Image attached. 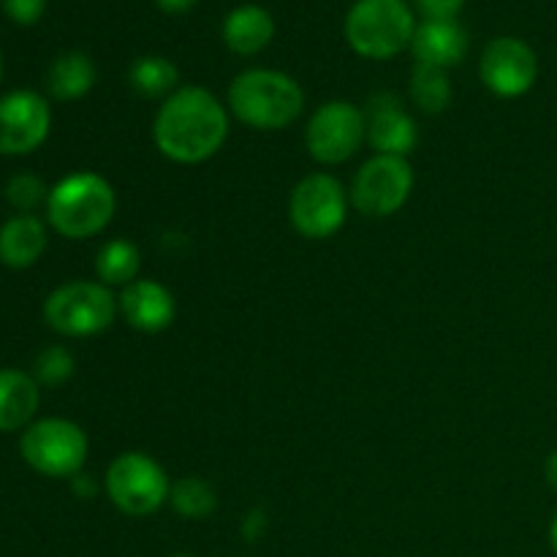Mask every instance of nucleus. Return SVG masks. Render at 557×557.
I'll return each instance as SVG.
<instances>
[{"label":"nucleus","mask_w":557,"mask_h":557,"mask_svg":"<svg viewBox=\"0 0 557 557\" xmlns=\"http://www.w3.org/2000/svg\"><path fill=\"white\" fill-rule=\"evenodd\" d=\"M228 136V109L207 87H177L161 103L152 123V141L163 158L183 166L205 163Z\"/></svg>","instance_id":"f257e3e1"},{"label":"nucleus","mask_w":557,"mask_h":557,"mask_svg":"<svg viewBox=\"0 0 557 557\" xmlns=\"http://www.w3.org/2000/svg\"><path fill=\"white\" fill-rule=\"evenodd\" d=\"M305 92L294 76L272 69L243 71L228 85V112L256 131H281L299 120Z\"/></svg>","instance_id":"f03ea898"},{"label":"nucleus","mask_w":557,"mask_h":557,"mask_svg":"<svg viewBox=\"0 0 557 557\" xmlns=\"http://www.w3.org/2000/svg\"><path fill=\"white\" fill-rule=\"evenodd\" d=\"M117 194L112 183L96 172H74L60 180L47 199V218L58 234L69 239L96 237L112 223Z\"/></svg>","instance_id":"7ed1b4c3"},{"label":"nucleus","mask_w":557,"mask_h":557,"mask_svg":"<svg viewBox=\"0 0 557 557\" xmlns=\"http://www.w3.org/2000/svg\"><path fill=\"white\" fill-rule=\"evenodd\" d=\"M343 30L359 58L389 60L411 47L417 20L406 0H357Z\"/></svg>","instance_id":"20e7f679"},{"label":"nucleus","mask_w":557,"mask_h":557,"mask_svg":"<svg viewBox=\"0 0 557 557\" xmlns=\"http://www.w3.org/2000/svg\"><path fill=\"white\" fill-rule=\"evenodd\" d=\"M117 297L101 281H71L44 302V321L63 337H92L117 319Z\"/></svg>","instance_id":"39448f33"},{"label":"nucleus","mask_w":557,"mask_h":557,"mask_svg":"<svg viewBox=\"0 0 557 557\" xmlns=\"http://www.w3.org/2000/svg\"><path fill=\"white\" fill-rule=\"evenodd\" d=\"M87 435L69 419H41L20 438L22 460L49 479H74L87 462Z\"/></svg>","instance_id":"423d86ee"},{"label":"nucleus","mask_w":557,"mask_h":557,"mask_svg":"<svg viewBox=\"0 0 557 557\" xmlns=\"http://www.w3.org/2000/svg\"><path fill=\"white\" fill-rule=\"evenodd\" d=\"M109 500L128 517H150L172 493L166 471L145 451H125L114 457L103 479Z\"/></svg>","instance_id":"0eeeda50"},{"label":"nucleus","mask_w":557,"mask_h":557,"mask_svg":"<svg viewBox=\"0 0 557 557\" xmlns=\"http://www.w3.org/2000/svg\"><path fill=\"white\" fill-rule=\"evenodd\" d=\"M288 218L299 237L330 239L343 228L348 218V196L337 177L326 172L299 180L288 199Z\"/></svg>","instance_id":"6e6552de"},{"label":"nucleus","mask_w":557,"mask_h":557,"mask_svg":"<svg viewBox=\"0 0 557 557\" xmlns=\"http://www.w3.org/2000/svg\"><path fill=\"white\" fill-rule=\"evenodd\" d=\"M368 141L364 109L351 101H326L305 125V147L324 166H337L357 156Z\"/></svg>","instance_id":"1a4fd4ad"},{"label":"nucleus","mask_w":557,"mask_h":557,"mask_svg":"<svg viewBox=\"0 0 557 557\" xmlns=\"http://www.w3.org/2000/svg\"><path fill=\"white\" fill-rule=\"evenodd\" d=\"M413 190V169L408 158L379 156L359 166L354 174L348 199L357 212L368 218H389L408 205Z\"/></svg>","instance_id":"9d476101"},{"label":"nucleus","mask_w":557,"mask_h":557,"mask_svg":"<svg viewBox=\"0 0 557 557\" xmlns=\"http://www.w3.org/2000/svg\"><path fill=\"white\" fill-rule=\"evenodd\" d=\"M484 87L498 98H520L533 90L539 79V58L522 38L500 36L484 47L479 63Z\"/></svg>","instance_id":"9b49d317"},{"label":"nucleus","mask_w":557,"mask_h":557,"mask_svg":"<svg viewBox=\"0 0 557 557\" xmlns=\"http://www.w3.org/2000/svg\"><path fill=\"white\" fill-rule=\"evenodd\" d=\"M52 112L47 98L16 90L0 98V156H27L47 141Z\"/></svg>","instance_id":"f8f14e48"},{"label":"nucleus","mask_w":557,"mask_h":557,"mask_svg":"<svg viewBox=\"0 0 557 557\" xmlns=\"http://www.w3.org/2000/svg\"><path fill=\"white\" fill-rule=\"evenodd\" d=\"M368 120V145L379 156L408 158L419 141L417 120L408 114L406 103L395 92H375L364 103Z\"/></svg>","instance_id":"ddd939ff"},{"label":"nucleus","mask_w":557,"mask_h":557,"mask_svg":"<svg viewBox=\"0 0 557 557\" xmlns=\"http://www.w3.org/2000/svg\"><path fill=\"white\" fill-rule=\"evenodd\" d=\"M117 313L123 315L131 330L158 335V332L172 326L174 315H177V302H174V294L163 283L139 277V281L120 288Z\"/></svg>","instance_id":"4468645a"},{"label":"nucleus","mask_w":557,"mask_h":557,"mask_svg":"<svg viewBox=\"0 0 557 557\" xmlns=\"http://www.w3.org/2000/svg\"><path fill=\"white\" fill-rule=\"evenodd\" d=\"M411 52L417 63L435 65V69L449 71L451 65H460L468 54V33L457 20L449 22H422L413 33Z\"/></svg>","instance_id":"2eb2a0df"},{"label":"nucleus","mask_w":557,"mask_h":557,"mask_svg":"<svg viewBox=\"0 0 557 557\" xmlns=\"http://www.w3.org/2000/svg\"><path fill=\"white\" fill-rule=\"evenodd\" d=\"M272 38H275V20L270 11L256 3L237 5L223 20V41L239 58H253L264 52Z\"/></svg>","instance_id":"dca6fc26"},{"label":"nucleus","mask_w":557,"mask_h":557,"mask_svg":"<svg viewBox=\"0 0 557 557\" xmlns=\"http://www.w3.org/2000/svg\"><path fill=\"white\" fill-rule=\"evenodd\" d=\"M38 400H41V392L33 375L11 368L0 370V433L30 428Z\"/></svg>","instance_id":"f3484780"},{"label":"nucleus","mask_w":557,"mask_h":557,"mask_svg":"<svg viewBox=\"0 0 557 557\" xmlns=\"http://www.w3.org/2000/svg\"><path fill=\"white\" fill-rule=\"evenodd\" d=\"M47 250V226L36 215H16L0 226V261L11 270H27Z\"/></svg>","instance_id":"a211bd4d"},{"label":"nucleus","mask_w":557,"mask_h":557,"mask_svg":"<svg viewBox=\"0 0 557 557\" xmlns=\"http://www.w3.org/2000/svg\"><path fill=\"white\" fill-rule=\"evenodd\" d=\"M96 85V63L85 52H65L49 65L47 87L58 101H76Z\"/></svg>","instance_id":"6ab92c4d"},{"label":"nucleus","mask_w":557,"mask_h":557,"mask_svg":"<svg viewBox=\"0 0 557 557\" xmlns=\"http://www.w3.org/2000/svg\"><path fill=\"white\" fill-rule=\"evenodd\" d=\"M141 253L131 239H112L98 250L96 275L103 286L125 288L128 283L139 281Z\"/></svg>","instance_id":"aec40b11"},{"label":"nucleus","mask_w":557,"mask_h":557,"mask_svg":"<svg viewBox=\"0 0 557 557\" xmlns=\"http://www.w3.org/2000/svg\"><path fill=\"white\" fill-rule=\"evenodd\" d=\"M177 65L161 54H145V58L134 60V65L128 69L131 87L145 98H163L166 101L177 90Z\"/></svg>","instance_id":"412c9836"},{"label":"nucleus","mask_w":557,"mask_h":557,"mask_svg":"<svg viewBox=\"0 0 557 557\" xmlns=\"http://www.w3.org/2000/svg\"><path fill=\"white\" fill-rule=\"evenodd\" d=\"M408 90H411L413 103H417V107L428 114L446 112L451 103L449 74H446L444 69H435V65L417 63Z\"/></svg>","instance_id":"4be33fe9"},{"label":"nucleus","mask_w":557,"mask_h":557,"mask_svg":"<svg viewBox=\"0 0 557 557\" xmlns=\"http://www.w3.org/2000/svg\"><path fill=\"white\" fill-rule=\"evenodd\" d=\"M169 504L185 520H205V517H210L215 511L218 495L212 490V484L205 482L201 476H183L172 484Z\"/></svg>","instance_id":"5701e85b"},{"label":"nucleus","mask_w":557,"mask_h":557,"mask_svg":"<svg viewBox=\"0 0 557 557\" xmlns=\"http://www.w3.org/2000/svg\"><path fill=\"white\" fill-rule=\"evenodd\" d=\"M5 199H9L11 207H16L22 215H30L38 205H47L49 190L41 177L25 172L9 180V185H5Z\"/></svg>","instance_id":"b1692460"},{"label":"nucleus","mask_w":557,"mask_h":557,"mask_svg":"<svg viewBox=\"0 0 557 557\" xmlns=\"http://www.w3.org/2000/svg\"><path fill=\"white\" fill-rule=\"evenodd\" d=\"M71 373H74V357H71L63 346H52L47 348V351L38 354L36 379L41 381V384H63V381L71 379Z\"/></svg>","instance_id":"393cba45"},{"label":"nucleus","mask_w":557,"mask_h":557,"mask_svg":"<svg viewBox=\"0 0 557 557\" xmlns=\"http://www.w3.org/2000/svg\"><path fill=\"white\" fill-rule=\"evenodd\" d=\"M466 0H413V9L422 14L424 22H449L457 20Z\"/></svg>","instance_id":"a878e982"},{"label":"nucleus","mask_w":557,"mask_h":557,"mask_svg":"<svg viewBox=\"0 0 557 557\" xmlns=\"http://www.w3.org/2000/svg\"><path fill=\"white\" fill-rule=\"evenodd\" d=\"M3 9L20 25H33V22L41 20L47 0H3Z\"/></svg>","instance_id":"bb28decb"},{"label":"nucleus","mask_w":557,"mask_h":557,"mask_svg":"<svg viewBox=\"0 0 557 557\" xmlns=\"http://www.w3.org/2000/svg\"><path fill=\"white\" fill-rule=\"evenodd\" d=\"M163 14H185L196 5V0H156Z\"/></svg>","instance_id":"cd10ccee"},{"label":"nucleus","mask_w":557,"mask_h":557,"mask_svg":"<svg viewBox=\"0 0 557 557\" xmlns=\"http://www.w3.org/2000/svg\"><path fill=\"white\" fill-rule=\"evenodd\" d=\"M544 473H547L549 487H553L555 493H557V449L553 451V455L547 457V466H544Z\"/></svg>","instance_id":"c85d7f7f"},{"label":"nucleus","mask_w":557,"mask_h":557,"mask_svg":"<svg viewBox=\"0 0 557 557\" xmlns=\"http://www.w3.org/2000/svg\"><path fill=\"white\" fill-rule=\"evenodd\" d=\"M549 544H553V549H555V555H557V511H555V517H553V525H549Z\"/></svg>","instance_id":"c756f323"},{"label":"nucleus","mask_w":557,"mask_h":557,"mask_svg":"<svg viewBox=\"0 0 557 557\" xmlns=\"http://www.w3.org/2000/svg\"><path fill=\"white\" fill-rule=\"evenodd\" d=\"M172 557H194V555H172Z\"/></svg>","instance_id":"7c9ffc66"},{"label":"nucleus","mask_w":557,"mask_h":557,"mask_svg":"<svg viewBox=\"0 0 557 557\" xmlns=\"http://www.w3.org/2000/svg\"><path fill=\"white\" fill-rule=\"evenodd\" d=\"M0 74H3V63H0Z\"/></svg>","instance_id":"2f4dec72"}]
</instances>
